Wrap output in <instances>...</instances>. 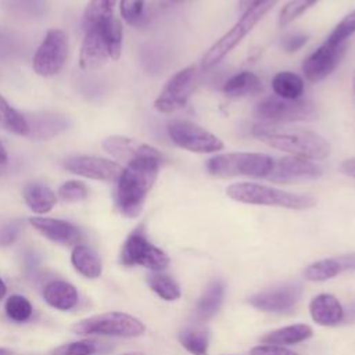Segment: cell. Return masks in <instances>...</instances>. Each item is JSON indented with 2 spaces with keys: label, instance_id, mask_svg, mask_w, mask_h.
Instances as JSON below:
<instances>
[{
  "label": "cell",
  "instance_id": "6da1fadb",
  "mask_svg": "<svg viewBox=\"0 0 355 355\" xmlns=\"http://www.w3.org/2000/svg\"><path fill=\"white\" fill-rule=\"evenodd\" d=\"M162 157L141 158L122 169L115 189V204L119 212L128 218H136L144 205L146 197L154 186Z\"/></svg>",
  "mask_w": 355,
  "mask_h": 355
},
{
  "label": "cell",
  "instance_id": "7a4b0ae2",
  "mask_svg": "<svg viewBox=\"0 0 355 355\" xmlns=\"http://www.w3.org/2000/svg\"><path fill=\"white\" fill-rule=\"evenodd\" d=\"M252 135L269 147L305 159H324L331 151L330 144L324 137L308 129L257 125L252 129Z\"/></svg>",
  "mask_w": 355,
  "mask_h": 355
},
{
  "label": "cell",
  "instance_id": "3957f363",
  "mask_svg": "<svg viewBox=\"0 0 355 355\" xmlns=\"http://www.w3.org/2000/svg\"><path fill=\"white\" fill-rule=\"evenodd\" d=\"M226 196L244 204L282 207L288 209H308L316 204V198L309 194L290 193L268 184L250 182H240L227 186Z\"/></svg>",
  "mask_w": 355,
  "mask_h": 355
},
{
  "label": "cell",
  "instance_id": "277c9868",
  "mask_svg": "<svg viewBox=\"0 0 355 355\" xmlns=\"http://www.w3.org/2000/svg\"><path fill=\"white\" fill-rule=\"evenodd\" d=\"M275 158L262 153H223L207 161V171L215 178L247 176L266 179L273 168Z\"/></svg>",
  "mask_w": 355,
  "mask_h": 355
},
{
  "label": "cell",
  "instance_id": "5b68a950",
  "mask_svg": "<svg viewBox=\"0 0 355 355\" xmlns=\"http://www.w3.org/2000/svg\"><path fill=\"white\" fill-rule=\"evenodd\" d=\"M277 3V0H265L243 12L240 19L220 37L218 39L204 54L201 67L209 69L225 58L263 18V15Z\"/></svg>",
  "mask_w": 355,
  "mask_h": 355
},
{
  "label": "cell",
  "instance_id": "8992f818",
  "mask_svg": "<svg viewBox=\"0 0 355 355\" xmlns=\"http://www.w3.org/2000/svg\"><path fill=\"white\" fill-rule=\"evenodd\" d=\"M72 330L80 336H112V337H137L146 330L144 323L123 312H107L94 315L76 322Z\"/></svg>",
  "mask_w": 355,
  "mask_h": 355
},
{
  "label": "cell",
  "instance_id": "52a82bcc",
  "mask_svg": "<svg viewBox=\"0 0 355 355\" xmlns=\"http://www.w3.org/2000/svg\"><path fill=\"white\" fill-rule=\"evenodd\" d=\"M254 115L268 123L312 121L316 118V108L315 104L306 98L286 100L273 94L257 104Z\"/></svg>",
  "mask_w": 355,
  "mask_h": 355
},
{
  "label": "cell",
  "instance_id": "ba28073f",
  "mask_svg": "<svg viewBox=\"0 0 355 355\" xmlns=\"http://www.w3.org/2000/svg\"><path fill=\"white\" fill-rule=\"evenodd\" d=\"M121 263L125 266H143L159 272L169 265V257L155 247L146 236L143 226L135 229L125 240L121 250Z\"/></svg>",
  "mask_w": 355,
  "mask_h": 355
},
{
  "label": "cell",
  "instance_id": "9c48e42d",
  "mask_svg": "<svg viewBox=\"0 0 355 355\" xmlns=\"http://www.w3.org/2000/svg\"><path fill=\"white\" fill-rule=\"evenodd\" d=\"M197 83L198 69L196 65H190L178 71L169 78L155 98V110L162 114H172L182 110L187 104Z\"/></svg>",
  "mask_w": 355,
  "mask_h": 355
},
{
  "label": "cell",
  "instance_id": "30bf717a",
  "mask_svg": "<svg viewBox=\"0 0 355 355\" xmlns=\"http://www.w3.org/2000/svg\"><path fill=\"white\" fill-rule=\"evenodd\" d=\"M68 57V36L62 29H50L37 47L32 67L33 71L44 78L57 75Z\"/></svg>",
  "mask_w": 355,
  "mask_h": 355
},
{
  "label": "cell",
  "instance_id": "8fae6325",
  "mask_svg": "<svg viewBox=\"0 0 355 355\" xmlns=\"http://www.w3.org/2000/svg\"><path fill=\"white\" fill-rule=\"evenodd\" d=\"M168 135L178 147L191 153L208 154L223 148V141L218 136L190 121H172L168 125Z\"/></svg>",
  "mask_w": 355,
  "mask_h": 355
},
{
  "label": "cell",
  "instance_id": "7c38bea8",
  "mask_svg": "<svg viewBox=\"0 0 355 355\" xmlns=\"http://www.w3.org/2000/svg\"><path fill=\"white\" fill-rule=\"evenodd\" d=\"M345 50V43H331L326 39L302 62V73L308 82L318 83L327 78L340 64Z\"/></svg>",
  "mask_w": 355,
  "mask_h": 355
},
{
  "label": "cell",
  "instance_id": "4fadbf2b",
  "mask_svg": "<svg viewBox=\"0 0 355 355\" xmlns=\"http://www.w3.org/2000/svg\"><path fill=\"white\" fill-rule=\"evenodd\" d=\"M64 166L67 171L78 176L104 182H116L123 169L115 161L94 155L71 157L65 159Z\"/></svg>",
  "mask_w": 355,
  "mask_h": 355
},
{
  "label": "cell",
  "instance_id": "5bb4252c",
  "mask_svg": "<svg viewBox=\"0 0 355 355\" xmlns=\"http://www.w3.org/2000/svg\"><path fill=\"white\" fill-rule=\"evenodd\" d=\"M322 173L323 171L316 162L288 155L275 159L273 168L266 179L277 183H291L298 180L318 179L319 176H322Z\"/></svg>",
  "mask_w": 355,
  "mask_h": 355
},
{
  "label": "cell",
  "instance_id": "9a60e30c",
  "mask_svg": "<svg viewBox=\"0 0 355 355\" xmlns=\"http://www.w3.org/2000/svg\"><path fill=\"white\" fill-rule=\"evenodd\" d=\"M302 287L300 284H284L259 291L248 298V302L263 312H284L291 309L301 298Z\"/></svg>",
  "mask_w": 355,
  "mask_h": 355
},
{
  "label": "cell",
  "instance_id": "2e32d148",
  "mask_svg": "<svg viewBox=\"0 0 355 355\" xmlns=\"http://www.w3.org/2000/svg\"><path fill=\"white\" fill-rule=\"evenodd\" d=\"M101 146L112 158L122 161L125 165L141 158L162 157L155 147L126 136H110L103 140Z\"/></svg>",
  "mask_w": 355,
  "mask_h": 355
},
{
  "label": "cell",
  "instance_id": "e0dca14e",
  "mask_svg": "<svg viewBox=\"0 0 355 355\" xmlns=\"http://www.w3.org/2000/svg\"><path fill=\"white\" fill-rule=\"evenodd\" d=\"M108 58V47L100 28L97 25L86 28L79 54L80 68L85 71L98 69L107 62Z\"/></svg>",
  "mask_w": 355,
  "mask_h": 355
},
{
  "label": "cell",
  "instance_id": "ac0fdd59",
  "mask_svg": "<svg viewBox=\"0 0 355 355\" xmlns=\"http://www.w3.org/2000/svg\"><path fill=\"white\" fill-rule=\"evenodd\" d=\"M29 223L44 237L51 241L61 243L65 245H76L82 240V232L78 226L71 222L54 218L33 216L29 218Z\"/></svg>",
  "mask_w": 355,
  "mask_h": 355
},
{
  "label": "cell",
  "instance_id": "d6986e66",
  "mask_svg": "<svg viewBox=\"0 0 355 355\" xmlns=\"http://www.w3.org/2000/svg\"><path fill=\"white\" fill-rule=\"evenodd\" d=\"M348 270H355V252L316 261L306 266L304 276L311 282H324Z\"/></svg>",
  "mask_w": 355,
  "mask_h": 355
},
{
  "label": "cell",
  "instance_id": "ffe728a7",
  "mask_svg": "<svg viewBox=\"0 0 355 355\" xmlns=\"http://www.w3.org/2000/svg\"><path fill=\"white\" fill-rule=\"evenodd\" d=\"M309 313L313 322L327 327L338 324L345 316L343 305L331 294L316 295L309 304Z\"/></svg>",
  "mask_w": 355,
  "mask_h": 355
},
{
  "label": "cell",
  "instance_id": "44dd1931",
  "mask_svg": "<svg viewBox=\"0 0 355 355\" xmlns=\"http://www.w3.org/2000/svg\"><path fill=\"white\" fill-rule=\"evenodd\" d=\"M43 298L50 306L58 311H69L76 306L79 295L71 283L64 280H53L44 286Z\"/></svg>",
  "mask_w": 355,
  "mask_h": 355
},
{
  "label": "cell",
  "instance_id": "7402d4cb",
  "mask_svg": "<svg viewBox=\"0 0 355 355\" xmlns=\"http://www.w3.org/2000/svg\"><path fill=\"white\" fill-rule=\"evenodd\" d=\"M225 297V284L220 280H212L198 298L194 308L193 318L197 322H204L211 319L220 309Z\"/></svg>",
  "mask_w": 355,
  "mask_h": 355
},
{
  "label": "cell",
  "instance_id": "603a6c76",
  "mask_svg": "<svg viewBox=\"0 0 355 355\" xmlns=\"http://www.w3.org/2000/svg\"><path fill=\"white\" fill-rule=\"evenodd\" d=\"M261 89H262L261 79L254 72H250V71H241L230 76L222 87L225 96L230 98H241V97L252 96L259 93Z\"/></svg>",
  "mask_w": 355,
  "mask_h": 355
},
{
  "label": "cell",
  "instance_id": "cb8c5ba5",
  "mask_svg": "<svg viewBox=\"0 0 355 355\" xmlns=\"http://www.w3.org/2000/svg\"><path fill=\"white\" fill-rule=\"evenodd\" d=\"M312 334L313 331L311 326L298 323V324L284 326L266 333L265 336L261 337V343L270 344V345H282V347L293 345V344H298L308 340L309 337H312Z\"/></svg>",
  "mask_w": 355,
  "mask_h": 355
},
{
  "label": "cell",
  "instance_id": "d4e9b609",
  "mask_svg": "<svg viewBox=\"0 0 355 355\" xmlns=\"http://www.w3.org/2000/svg\"><path fill=\"white\" fill-rule=\"evenodd\" d=\"M71 262L75 270L87 279H96L103 272L100 257L93 248L85 244H76L73 247L71 254Z\"/></svg>",
  "mask_w": 355,
  "mask_h": 355
},
{
  "label": "cell",
  "instance_id": "484cf974",
  "mask_svg": "<svg viewBox=\"0 0 355 355\" xmlns=\"http://www.w3.org/2000/svg\"><path fill=\"white\" fill-rule=\"evenodd\" d=\"M24 200L26 205L39 215L50 212L57 204V194L42 183H29L24 187Z\"/></svg>",
  "mask_w": 355,
  "mask_h": 355
},
{
  "label": "cell",
  "instance_id": "4316f807",
  "mask_svg": "<svg viewBox=\"0 0 355 355\" xmlns=\"http://www.w3.org/2000/svg\"><path fill=\"white\" fill-rule=\"evenodd\" d=\"M272 90L275 96L286 100L302 98L305 92L304 79L291 71H280L272 79Z\"/></svg>",
  "mask_w": 355,
  "mask_h": 355
},
{
  "label": "cell",
  "instance_id": "83f0119b",
  "mask_svg": "<svg viewBox=\"0 0 355 355\" xmlns=\"http://www.w3.org/2000/svg\"><path fill=\"white\" fill-rule=\"evenodd\" d=\"M0 129L18 136H29L28 119L0 94Z\"/></svg>",
  "mask_w": 355,
  "mask_h": 355
},
{
  "label": "cell",
  "instance_id": "f1b7e54d",
  "mask_svg": "<svg viewBox=\"0 0 355 355\" xmlns=\"http://www.w3.org/2000/svg\"><path fill=\"white\" fill-rule=\"evenodd\" d=\"M96 25L100 28V31L104 36V40L108 47L110 58L118 60L122 53V36H123L121 21L112 15V17H108V18L97 22Z\"/></svg>",
  "mask_w": 355,
  "mask_h": 355
},
{
  "label": "cell",
  "instance_id": "f546056e",
  "mask_svg": "<svg viewBox=\"0 0 355 355\" xmlns=\"http://www.w3.org/2000/svg\"><path fill=\"white\" fill-rule=\"evenodd\" d=\"M147 283L150 288L165 301H175L182 295L179 284L169 275L154 272L148 275Z\"/></svg>",
  "mask_w": 355,
  "mask_h": 355
},
{
  "label": "cell",
  "instance_id": "4dcf8cb0",
  "mask_svg": "<svg viewBox=\"0 0 355 355\" xmlns=\"http://www.w3.org/2000/svg\"><path fill=\"white\" fill-rule=\"evenodd\" d=\"M179 343L193 355H207L209 333L205 329H184L179 333Z\"/></svg>",
  "mask_w": 355,
  "mask_h": 355
},
{
  "label": "cell",
  "instance_id": "1f68e13d",
  "mask_svg": "<svg viewBox=\"0 0 355 355\" xmlns=\"http://www.w3.org/2000/svg\"><path fill=\"white\" fill-rule=\"evenodd\" d=\"M115 6H116V0H90L83 14L85 29L96 25L97 22L108 17H112Z\"/></svg>",
  "mask_w": 355,
  "mask_h": 355
},
{
  "label": "cell",
  "instance_id": "d6a6232c",
  "mask_svg": "<svg viewBox=\"0 0 355 355\" xmlns=\"http://www.w3.org/2000/svg\"><path fill=\"white\" fill-rule=\"evenodd\" d=\"M110 345L105 343H97L93 340H80L65 344L54 351L53 355H94L97 352H105Z\"/></svg>",
  "mask_w": 355,
  "mask_h": 355
},
{
  "label": "cell",
  "instance_id": "836d02e7",
  "mask_svg": "<svg viewBox=\"0 0 355 355\" xmlns=\"http://www.w3.org/2000/svg\"><path fill=\"white\" fill-rule=\"evenodd\" d=\"M4 311L7 316L17 323L26 322L33 313V308L29 300L19 294H14L7 298L4 304Z\"/></svg>",
  "mask_w": 355,
  "mask_h": 355
},
{
  "label": "cell",
  "instance_id": "e575fe53",
  "mask_svg": "<svg viewBox=\"0 0 355 355\" xmlns=\"http://www.w3.org/2000/svg\"><path fill=\"white\" fill-rule=\"evenodd\" d=\"M319 0H288L279 14V25L287 26L300 15H302L306 10L315 6Z\"/></svg>",
  "mask_w": 355,
  "mask_h": 355
},
{
  "label": "cell",
  "instance_id": "d590c367",
  "mask_svg": "<svg viewBox=\"0 0 355 355\" xmlns=\"http://www.w3.org/2000/svg\"><path fill=\"white\" fill-rule=\"evenodd\" d=\"M89 196V189L83 182L68 180L62 183L57 191V198L64 202H76L82 201Z\"/></svg>",
  "mask_w": 355,
  "mask_h": 355
},
{
  "label": "cell",
  "instance_id": "8d00e7d4",
  "mask_svg": "<svg viewBox=\"0 0 355 355\" xmlns=\"http://www.w3.org/2000/svg\"><path fill=\"white\" fill-rule=\"evenodd\" d=\"M355 33V10L345 15L338 25L334 28V31L329 35L327 40L331 43H345L347 39Z\"/></svg>",
  "mask_w": 355,
  "mask_h": 355
},
{
  "label": "cell",
  "instance_id": "74e56055",
  "mask_svg": "<svg viewBox=\"0 0 355 355\" xmlns=\"http://www.w3.org/2000/svg\"><path fill=\"white\" fill-rule=\"evenodd\" d=\"M146 0H121L119 11L121 17L129 25H136L139 19L143 17Z\"/></svg>",
  "mask_w": 355,
  "mask_h": 355
},
{
  "label": "cell",
  "instance_id": "f35d334b",
  "mask_svg": "<svg viewBox=\"0 0 355 355\" xmlns=\"http://www.w3.org/2000/svg\"><path fill=\"white\" fill-rule=\"evenodd\" d=\"M21 232L19 220H8L0 226V245L7 247L12 244Z\"/></svg>",
  "mask_w": 355,
  "mask_h": 355
},
{
  "label": "cell",
  "instance_id": "ab89813d",
  "mask_svg": "<svg viewBox=\"0 0 355 355\" xmlns=\"http://www.w3.org/2000/svg\"><path fill=\"white\" fill-rule=\"evenodd\" d=\"M250 355H298L297 352L287 349L282 345H270V344H265V345H258L254 347L250 351Z\"/></svg>",
  "mask_w": 355,
  "mask_h": 355
},
{
  "label": "cell",
  "instance_id": "60d3db41",
  "mask_svg": "<svg viewBox=\"0 0 355 355\" xmlns=\"http://www.w3.org/2000/svg\"><path fill=\"white\" fill-rule=\"evenodd\" d=\"M306 42H308V35H305V33H291V35H288L283 39L282 46L286 51L293 53V51H297L301 47H304Z\"/></svg>",
  "mask_w": 355,
  "mask_h": 355
},
{
  "label": "cell",
  "instance_id": "b9f144b4",
  "mask_svg": "<svg viewBox=\"0 0 355 355\" xmlns=\"http://www.w3.org/2000/svg\"><path fill=\"white\" fill-rule=\"evenodd\" d=\"M340 171L351 178H355V158H349L343 161V164L340 165Z\"/></svg>",
  "mask_w": 355,
  "mask_h": 355
},
{
  "label": "cell",
  "instance_id": "7bdbcfd3",
  "mask_svg": "<svg viewBox=\"0 0 355 355\" xmlns=\"http://www.w3.org/2000/svg\"><path fill=\"white\" fill-rule=\"evenodd\" d=\"M262 1H265V0H240L239 6H240V10L244 12L245 10H248V8H251V7L257 6V4H259V3H262Z\"/></svg>",
  "mask_w": 355,
  "mask_h": 355
},
{
  "label": "cell",
  "instance_id": "ee69618b",
  "mask_svg": "<svg viewBox=\"0 0 355 355\" xmlns=\"http://www.w3.org/2000/svg\"><path fill=\"white\" fill-rule=\"evenodd\" d=\"M7 151H6V148H4V146H3V143L0 141V165H4L6 162H7Z\"/></svg>",
  "mask_w": 355,
  "mask_h": 355
},
{
  "label": "cell",
  "instance_id": "f6af8a7d",
  "mask_svg": "<svg viewBox=\"0 0 355 355\" xmlns=\"http://www.w3.org/2000/svg\"><path fill=\"white\" fill-rule=\"evenodd\" d=\"M6 293H7V286H6V283L3 282V279L0 277V300L6 295Z\"/></svg>",
  "mask_w": 355,
  "mask_h": 355
},
{
  "label": "cell",
  "instance_id": "bcb514c9",
  "mask_svg": "<svg viewBox=\"0 0 355 355\" xmlns=\"http://www.w3.org/2000/svg\"><path fill=\"white\" fill-rule=\"evenodd\" d=\"M0 355H12V352L10 349L6 348H0Z\"/></svg>",
  "mask_w": 355,
  "mask_h": 355
},
{
  "label": "cell",
  "instance_id": "7dc6e473",
  "mask_svg": "<svg viewBox=\"0 0 355 355\" xmlns=\"http://www.w3.org/2000/svg\"><path fill=\"white\" fill-rule=\"evenodd\" d=\"M349 315H351V319H355V305H354L352 309L349 311ZM349 315H348V316H349Z\"/></svg>",
  "mask_w": 355,
  "mask_h": 355
},
{
  "label": "cell",
  "instance_id": "c3c4849f",
  "mask_svg": "<svg viewBox=\"0 0 355 355\" xmlns=\"http://www.w3.org/2000/svg\"><path fill=\"white\" fill-rule=\"evenodd\" d=\"M123 355H143L141 352H128V354H123Z\"/></svg>",
  "mask_w": 355,
  "mask_h": 355
},
{
  "label": "cell",
  "instance_id": "681fc988",
  "mask_svg": "<svg viewBox=\"0 0 355 355\" xmlns=\"http://www.w3.org/2000/svg\"><path fill=\"white\" fill-rule=\"evenodd\" d=\"M352 83H354V92H355V76H354V79H352Z\"/></svg>",
  "mask_w": 355,
  "mask_h": 355
},
{
  "label": "cell",
  "instance_id": "f907efd6",
  "mask_svg": "<svg viewBox=\"0 0 355 355\" xmlns=\"http://www.w3.org/2000/svg\"><path fill=\"white\" fill-rule=\"evenodd\" d=\"M172 1H180V0H172Z\"/></svg>",
  "mask_w": 355,
  "mask_h": 355
},
{
  "label": "cell",
  "instance_id": "816d5d0a",
  "mask_svg": "<svg viewBox=\"0 0 355 355\" xmlns=\"http://www.w3.org/2000/svg\"><path fill=\"white\" fill-rule=\"evenodd\" d=\"M0 173H1V172H0Z\"/></svg>",
  "mask_w": 355,
  "mask_h": 355
}]
</instances>
